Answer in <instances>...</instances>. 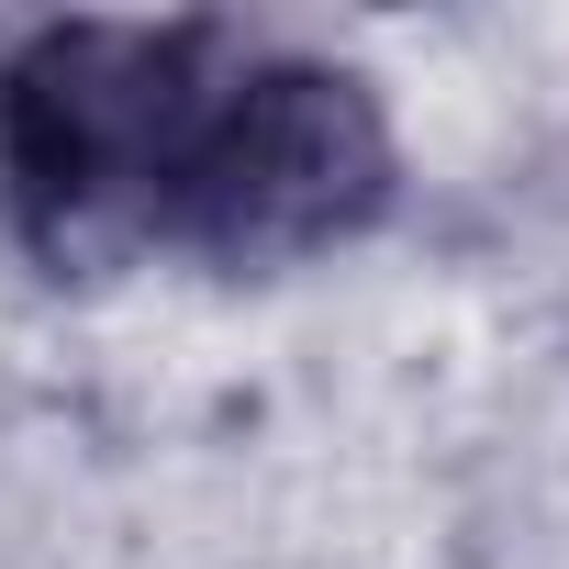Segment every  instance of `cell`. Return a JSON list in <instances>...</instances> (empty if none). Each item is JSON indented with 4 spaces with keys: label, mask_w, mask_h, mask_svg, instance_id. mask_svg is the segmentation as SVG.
Masks as SVG:
<instances>
[{
    "label": "cell",
    "mask_w": 569,
    "mask_h": 569,
    "mask_svg": "<svg viewBox=\"0 0 569 569\" xmlns=\"http://www.w3.org/2000/svg\"><path fill=\"white\" fill-rule=\"evenodd\" d=\"M234 46L212 23H46L0 57V201L57 268L168 246L190 134Z\"/></svg>",
    "instance_id": "cell-1"
},
{
    "label": "cell",
    "mask_w": 569,
    "mask_h": 569,
    "mask_svg": "<svg viewBox=\"0 0 569 569\" xmlns=\"http://www.w3.org/2000/svg\"><path fill=\"white\" fill-rule=\"evenodd\" d=\"M391 179H402V146H391V112L358 68L234 46V68L190 134L168 246H190L234 279L313 268L391 212Z\"/></svg>",
    "instance_id": "cell-2"
}]
</instances>
